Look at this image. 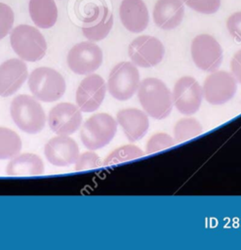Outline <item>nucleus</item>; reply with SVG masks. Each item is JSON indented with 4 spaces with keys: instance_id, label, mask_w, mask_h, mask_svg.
<instances>
[{
    "instance_id": "nucleus-1",
    "label": "nucleus",
    "mask_w": 241,
    "mask_h": 250,
    "mask_svg": "<svg viewBox=\"0 0 241 250\" xmlns=\"http://www.w3.org/2000/svg\"><path fill=\"white\" fill-rule=\"evenodd\" d=\"M138 98L144 112L154 119H164L172 111L173 99L168 86L160 79L147 77L140 82Z\"/></svg>"
},
{
    "instance_id": "nucleus-2",
    "label": "nucleus",
    "mask_w": 241,
    "mask_h": 250,
    "mask_svg": "<svg viewBox=\"0 0 241 250\" xmlns=\"http://www.w3.org/2000/svg\"><path fill=\"white\" fill-rule=\"evenodd\" d=\"M15 124L27 134H37L46 125L45 111L38 100L29 95L15 97L10 105Z\"/></svg>"
},
{
    "instance_id": "nucleus-3",
    "label": "nucleus",
    "mask_w": 241,
    "mask_h": 250,
    "mask_svg": "<svg viewBox=\"0 0 241 250\" xmlns=\"http://www.w3.org/2000/svg\"><path fill=\"white\" fill-rule=\"evenodd\" d=\"M27 79L31 94L40 102H56L63 96L66 89L63 76L52 67H37L31 71Z\"/></svg>"
},
{
    "instance_id": "nucleus-4",
    "label": "nucleus",
    "mask_w": 241,
    "mask_h": 250,
    "mask_svg": "<svg viewBox=\"0 0 241 250\" xmlns=\"http://www.w3.org/2000/svg\"><path fill=\"white\" fill-rule=\"evenodd\" d=\"M10 42L15 53L26 62L43 59L47 51V43L42 33L28 24L16 26L11 31Z\"/></svg>"
},
{
    "instance_id": "nucleus-5",
    "label": "nucleus",
    "mask_w": 241,
    "mask_h": 250,
    "mask_svg": "<svg viewBox=\"0 0 241 250\" xmlns=\"http://www.w3.org/2000/svg\"><path fill=\"white\" fill-rule=\"evenodd\" d=\"M117 132V121L108 113H96L82 125L80 138L90 150L100 149L108 145Z\"/></svg>"
},
{
    "instance_id": "nucleus-6",
    "label": "nucleus",
    "mask_w": 241,
    "mask_h": 250,
    "mask_svg": "<svg viewBox=\"0 0 241 250\" xmlns=\"http://www.w3.org/2000/svg\"><path fill=\"white\" fill-rule=\"evenodd\" d=\"M140 72L133 62H121L115 64L109 72L106 89L118 101H127L138 91Z\"/></svg>"
},
{
    "instance_id": "nucleus-7",
    "label": "nucleus",
    "mask_w": 241,
    "mask_h": 250,
    "mask_svg": "<svg viewBox=\"0 0 241 250\" xmlns=\"http://www.w3.org/2000/svg\"><path fill=\"white\" fill-rule=\"evenodd\" d=\"M102 51L92 41L74 45L68 52L66 62L70 70L79 75H88L96 71L102 63Z\"/></svg>"
},
{
    "instance_id": "nucleus-8",
    "label": "nucleus",
    "mask_w": 241,
    "mask_h": 250,
    "mask_svg": "<svg viewBox=\"0 0 241 250\" xmlns=\"http://www.w3.org/2000/svg\"><path fill=\"white\" fill-rule=\"evenodd\" d=\"M173 104L184 115L197 112L203 100L202 86L191 76H182L177 80L172 92Z\"/></svg>"
},
{
    "instance_id": "nucleus-9",
    "label": "nucleus",
    "mask_w": 241,
    "mask_h": 250,
    "mask_svg": "<svg viewBox=\"0 0 241 250\" xmlns=\"http://www.w3.org/2000/svg\"><path fill=\"white\" fill-rule=\"evenodd\" d=\"M191 57L198 68L213 72L221 64L222 49L212 35L199 34L191 42Z\"/></svg>"
},
{
    "instance_id": "nucleus-10",
    "label": "nucleus",
    "mask_w": 241,
    "mask_h": 250,
    "mask_svg": "<svg viewBox=\"0 0 241 250\" xmlns=\"http://www.w3.org/2000/svg\"><path fill=\"white\" fill-rule=\"evenodd\" d=\"M128 55L135 65L147 68L155 66L162 62L165 48L156 37L141 35L130 43Z\"/></svg>"
},
{
    "instance_id": "nucleus-11",
    "label": "nucleus",
    "mask_w": 241,
    "mask_h": 250,
    "mask_svg": "<svg viewBox=\"0 0 241 250\" xmlns=\"http://www.w3.org/2000/svg\"><path fill=\"white\" fill-rule=\"evenodd\" d=\"M203 97L215 105H220L230 101L237 90V81L232 73L224 70H215L204 80Z\"/></svg>"
},
{
    "instance_id": "nucleus-12",
    "label": "nucleus",
    "mask_w": 241,
    "mask_h": 250,
    "mask_svg": "<svg viewBox=\"0 0 241 250\" xmlns=\"http://www.w3.org/2000/svg\"><path fill=\"white\" fill-rule=\"evenodd\" d=\"M105 93L106 84L103 78L96 73L88 74L76 90V104L83 112H93L102 104Z\"/></svg>"
},
{
    "instance_id": "nucleus-13",
    "label": "nucleus",
    "mask_w": 241,
    "mask_h": 250,
    "mask_svg": "<svg viewBox=\"0 0 241 250\" xmlns=\"http://www.w3.org/2000/svg\"><path fill=\"white\" fill-rule=\"evenodd\" d=\"M48 124L54 133L69 136L75 133L82 124L81 110L71 103H60L50 110Z\"/></svg>"
},
{
    "instance_id": "nucleus-14",
    "label": "nucleus",
    "mask_w": 241,
    "mask_h": 250,
    "mask_svg": "<svg viewBox=\"0 0 241 250\" xmlns=\"http://www.w3.org/2000/svg\"><path fill=\"white\" fill-rule=\"evenodd\" d=\"M47 160L58 167H67L74 164L79 156V146L69 136L59 135L50 139L44 147Z\"/></svg>"
},
{
    "instance_id": "nucleus-15",
    "label": "nucleus",
    "mask_w": 241,
    "mask_h": 250,
    "mask_svg": "<svg viewBox=\"0 0 241 250\" xmlns=\"http://www.w3.org/2000/svg\"><path fill=\"white\" fill-rule=\"evenodd\" d=\"M82 32L90 41L104 39L113 24V17L106 5H93L90 12L83 19Z\"/></svg>"
},
{
    "instance_id": "nucleus-16",
    "label": "nucleus",
    "mask_w": 241,
    "mask_h": 250,
    "mask_svg": "<svg viewBox=\"0 0 241 250\" xmlns=\"http://www.w3.org/2000/svg\"><path fill=\"white\" fill-rule=\"evenodd\" d=\"M28 77V70L21 59H10L0 64V96L14 95Z\"/></svg>"
},
{
    "instance_id": "nucleus-17",
    "label": "nucleus",
    "mask_w": 241,
    "mask_h": 250,
    "mask_svg": "<svg viewBox=\"0 0 241 250\" xmlns=\"http://www.w3.org/2000/svg\"><path fill=\"white\" fill-rule=\"evenodd\" d=\"M116 121L131 142H136L144 137L149 127L147 114L135 107L120 109L116 114Z\"/></svg>"
},
{
    "instance_id": "nucleus-18",
    "label": "nucleus",
    "mask_w": 241,
    "mask_h": 250,
    "mask_svg": "<svg viewBox=\"0 0 241 250\" xmlns=\"http://www.w3.org/2000/svg\"><path fill=\"white\" fill-rule=\"evenodd\" d=\"M119 16L125 28L133 33L143 31L149 21L148 11L142 0H123L120 4Z\"/></svg>"
},
{
    "instance_id": "nucleus-19",
    "label": "nucleus",
    "mask_w": 241,
    "mask_h": 250,
    "mask_svg": "<svg viewBox=\"0 0 241 250\" xmlns=\"http://www.w3.org/2000/svg\"><path fill=\"white\" fill-rule=\"evenodd\" d=\"M184 8L181 0H158L153 9L155 24L165 30L179 26L183 19Z\"/></svg>"
},
{
    "instance_id": "nucleus-20",
    "label": "nucleus",
    "mask_w": 241,
    "mask_h": 250,
    "mask_svg": "<svg viewBox=\"0 0 241 250\" xmlns=\"http://www.w3.org/2000/svg\"><path fill=\"white\" fill-rule=\"evenodd\" d=\"M42 159L34 153L17 154L9 161L6 173L9 176H38L44 173Z\"/></svg>"
},
{
    "instance_id": "nucleus-21",
    "label": "nucleus",
    "mask_w": 241,
    "mask_h": 250,
    "mask_svg": "<svg viewBox=\"0 0 241 250\" xmlns=\"http://www.w3.org/2000/svg\"><path fill=\"white\" fill-rule=\"evenodd\" d=\"M29 14L40 28L52 27L58 19V8L54 0H29Z\"/></svg>"
},
{
    "instance_id": "nucleus-22",
    "label": "nucleus",
    "mask_w": 241,
    "mask_h": 250,
    "mask_svg": "<svg viewBox=\"0 0 241 250\" xmlns=\"http://www.w3.org/2000/svg\"><path fill=\"white\" fill-rule=\"evenodd\" d=\"M21 146L20 137L14 130L0 127V160L13 158L20 153Z\"/></svg>"
},
{
    "instance_id": "nucleus-23",
    "label": "nucleus",
    "mask_w": 241,
    "mask_h": 250,
    "mask_svg": "<svg viewBox=\"0 0 241 250\" xmlns=\"http://www.w3.org/2000/svg\"><path fill=\"white\" fill-rule=\"evenodd\" d=\"M203 128L201 123L195 118H181L174 126L173 134L176 142H185L202 134Z\"/></svg>"
},
{
    "instance_id": "nucleus-24",
    "label": "nucleus",
    "mask_w": 241,
    "mask_h": 250,
    "mask_svg": "<svg viewBox=\"0 0 241 250\" xmlns=\"http://www.w3.org/2000/svg\"><path fill=\"white\" fill-rule=\"evenodd\" d=\"M144 152L135 145H124L112 150L103 160V165H114L143 156Z\"/></svg>"
},
{
    "instance_id": "nucleus-25",
    "label": "nucleus",
    "mask_w": 241,
    "mask_h": 250,
    "mask_svg": "<svg viewBox=\"0 0 241 250\" xmlns=\"http://www.w3.org/2000/svg\"><path fill=\"white\" fill-rule=\"evenodd\" d=\"M176 144V141L172 136L167 133H156L152 135L147 143H146V152L147 153H154L165 148L171 147Z\"/></svg>"
},
{
    "instance_id": "nucleus-26",
    "label": "nucleus",
    "mask_w": 241,
    "mask_h": 250,
    "mask_svg": "<svg viewBox=\"0 0 241 250\" xmlns=\"http://www.w3.org/2000/svg\"><path fill=\"white\" fill-rule=\"evenodd\" d=\"M74 164L76 171H84L100 167L102 165V161L96 152L90 150L79 154Z\"/></svg>"
},
{
    "instance_id": "nucleus-27",
    "label": "nucleus",
    "mask_w": 241,
    "mask_h": 250,
    "mask_svg": "<svg viewBox=\"0 0 241 250\" xmlns=\"http://www.w3.org/2000/svg\"><path fill=\"white\" fill-rule=\"evenodd\" d=\"M189 8L201 14H214L220 6L221 0H182Z\"/></svg>"
},
{
    "instance_id": "nucleus-28",
    "label": "nucleus",
    "mask_w": 241,
    "mask_h": 250,
    "mask_svg": "<svg viewBox=\"0 0 241 250\" xmlns=\"http://www.w3.org/2000/svg\"><path fill=\"white\" fill-rule=\"evenodd\" d=\"M14 23V12L6 4L0 3V40L3 39L10 30Z\"/></svg>"
},
{
    "instance_id": "nucleus-29",
    "label": "nucleus",
    "mask_w": 241,
    "mask_h": 250,
    "mask_svg": "<svg viewBox=\"0 0 241 250\" xmlns=\"http://www.w3.org/2000/svg\"><path fill=\"white\" fill-rule=\"evenodd\" d=\"M226 27L232 38L241 43V12H236L227 19Z\"/></svg>"
},
{
    "instance_id": "nucleus-30",
    "label": "nucleus",
    "mask_w": 241,
    "mask_h": 250,
    "mask_svg": "<svg viewBox=\"0 0 241 250\" xmlns=\"http://www.w3.org/2000/svg\"><path fill=\"white\" fill-rule=\"evenodd\" d=\"M230 69L236 81L241 84V49L233 55L230 61Z\"/></svg>"
}]
</instances>
